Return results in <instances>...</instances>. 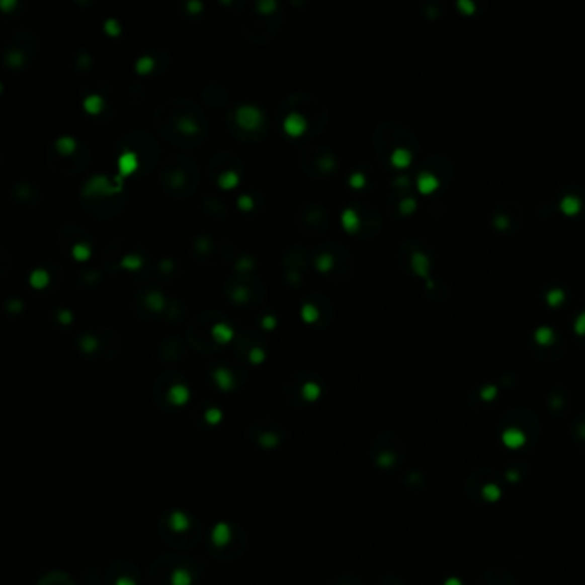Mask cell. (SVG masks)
I'll return each mask as SVG.
<instances>
[{
	"mask_svg": "<svg viewBox=\"0 0 585 585\" xmlns=\"http://www.w3.org/2000/svg\"><path fill=\"white\" fill-rule=\"evenodd\" d=\"M235 122L244 131L254 132L261 125H265V119H263V114L259 108L253 105H240L235 110Z\"/></svg>",
	"mask_w": 585,
	"mask_h": 585,
	"instance_id": "cell-1",
	"label": "cell"
},
{
	"mask_svg": "<svg viewBox=\"0 0 585 585\" xmlns=\"http://www.w3.org/2000/svg\"><path fill=\"white\" fill-rule=\"evenodd\" d=\"M211 376H213V381L216 383V386H218L221 391H230L232 388L235 386L233 374L227 369V367H216Z\"/></svg>",
	"mask_w": 585,
	"mask_h": 585,
	"instance_id": "cell-2",
	"label": "cell"
},
{
	"mask_svg": "<svg viewBox=\"0 0 585 585\" xmlns=\"http://www.w3.org/2000/svg\"><path fill=\"white\" fill-rule=\"evenodd\" d=\"M166 398H169L170 403L177 405V407H182V405H186L187 402H189L191 391L186 384H174V386L169 390V393H166Z\"/></svg>",
	"mask_w": 585,
	"mask_h": 585,
	"instance_id": "cell-3",
	"label": "cell"
},
{
	"mask_svg": "<svg viewBox=\"0 0 585 585\" xmlns=\"http://www.w3.org/2000/svg\"><path fill=\"white\" fill-rule=\"evenodd\" d=\"M232 539V529L228 524L225 522H220L216 524L211 530V541L215 542L216 546H227Z\"/></svg>",
	"mask_w": 585,
	"mask_h": 585,
	"instance_id": "cell-4",
	"label": "cell"
},
{
	"mask_svg": "<svg viewBox=\"0 0 585 585\" xmlns=\"http://www.w3.org/2000/svg\"><path fill=\"white\" fill-rule=\"evenodd\" d=\"M169 525L175 532H186L191 527V518L187 513L181 512V510H175L169 517Z\"/></svg>",
	"mask_w": 585,
	"mask_h": 585,
	"instance_id": "cell-5",
	"label": "cell"
},
{
	"mask_svg": "<svg viewBox=\"0 0 585 585\" xmlns=\"http://www.w3.org/2000/svg\"><path fill=\"white\" fill-rule=\"evenodd\" d=\"M438 186H440V181L429 172L421 174L419 181H417V187H419V191L422 192V194H431V192L438 189Z\"/></svg>",
	"mask_w": 585,
	"mask_h": 585,
	"instance_id": "cell-6",
	"label": "cell"
},
{
	"mask_svg": "<svg viewBox=\"0 0 585 585\" xmlns=\"http://www.w3.org/2000/svg\"><path fill=\"white\" fill-rule=\"evenodd\" d=\"M144 304H146V307L151 309L153 312H160L161 309H165V307H166L165 297L160 294V292H156V290L149 292V294L146 295V297H144Z\"/></svg>",
	"mask_w": 585,
	"mask_h": 585,
	"instance_id": "cell-7",
	"label": "cell"
},
{
	"mask_svg": "<svg viewBox=\"0 0 585 585\" xmlns=\"http://www.w3.org/2000/svg\"><path fill=\"white\" fill-rule=\"evenodd\" d=\"M300 395H302V398L306 400V402H316V400L321 396V386L314 381H307L302 386Z\"/></svg>",
	"mask_w": 585,
	"mask_h": 585,
	"instance_id": "cell-8",
	"label": "cell"
},
{
	"mask_svg": "<svg viewBox=\"0 0 585 585\" xmlns=\"http://www.w3.org/2000/svg\"><path fill=\"white\" fill-rule=\"evenodd\" d=\"M170 583L172 585H192V575L186 568H177L170 576Z\"/></svg>",
	"mask_w": 585,
	"mask_h": 585,
	"instance_id": "cell-9",
	"label": "cell"
},
{
	"mask_svg": "<svg viewBox=\"0 0 585 585\" xmlns=\"http://www.w3.org/2000/svg\"><path fill=\"white\" fill-rule=\"evenodd\" d=\"M559 208H561V211L565 213V215L571 216V215H575V213L580 211V201L575 198V196H566V198H563Z\"/></svg>",
	"mask_w": 585,
	"mask_h": 585,
	"instance_id": "cell-10",
	"label": "cell"
},
{
	"mask_svg": "<svg viewBox=\"0 0 585 585\" xmlns=\"http://www.w3.org/2000/svg\"><path fill=\"white\" fill-rule=\"evenodd\" d=\"M410 160H412V156H410V153H408L407 149L398 148V149H395V151L391 153V163H393L395 166H398V169H403V166H407L408 163H410Z\"/></svg>",
	"mask_w": 585,
	"mask_h": 585,
	"instance_id": "cell-11",
	"label": "cell"
},
{
	"mask_svg": "<svg viewBox=\"0 0 585 585\" xmlns=\"http://www.w3.org/2000/svg\"><path fill=\"white\" fill-rule=\"evenodd\" d=\"M213 337H215L216 342H220V344H227V342L233 337V331L230 329V326L220 323V324H216V326L213 328Z\"/></svg>",
	"mask_w": 585,
	"mask_h": 585,
	"instance_id": "cell-12",
	"label": "cell"
},
{
	"mask_svg": "<svg viewBox=\"0 0 585 585\" xmlns=\"http://www.w3.org/2000/svg\"><path fill=\"white\" fill-rule=\"evenodd\" d=\"M314 265L321 273H328V271L333 268V256L329 253H321L319 256L314 259Z\"/></svg>",
	"mask_w": 585,
	"mask_h": 585,
	"instance_id": "cell-13",
	"label": "cell"
},
{
	"mask_svg": "<svg viewBox=\"0 0 585 585\" xmlns=\"http://www.w3.org/2000/svg\"><path fill=\"white\" fill-rule=\"evenodd\" d=\"M342 223L349 232H354L355 228L359 227V216L355 215L352 210H347L344 215H342Z\"/></svg>",
	"mask_w": 585,
	"mask_h": 585,
	"instance_id": "cell-14",
	"label": "cell"
},
{
	"mask_svg": "<svg viewBox=\"0 0 585 585\" xmlns=\"http://www.w3.org/2000/svg\"><path fill=\"white\" fill-rule=\"evenodd\" d=\"M412 266H413V270H415V273H419V275H422V277H426V273H428V268H429V261L424 256H422V254H413Z\"/></svg>",
	"mask_w": 585,
	"mask_h": 585,
	"instance_id": "cell-15",
	"label": "cell"
},
{
	"mask_svg": "<svg viewBox=\"0 0 585 585\" xmlns=\"http://www.w3.org/2000/svg\"><path fill=\"white\" fill-rule=\"evenodd\" d=\"M547 304H549V306H553V307H556V306H559V304L563 302V300H565V292L561 290V288H553V290L551 292H547Z\"/></svg>",
	"mask_w": 585,
	"mask_h": 585,
	"instance_id": "cell-16",
	"label": "cell"
},
{
	"mask_svg": "<svg viewBox=\"0 0 585 585\" xmlns=\"http://www.w3.org/2000/svg\"><path fill=\"white\" fill-rule=\"evenodd\" d=\"M204 419H206V422L210 426H216L223 419V413H221L220 408H210V410H206V413H204Z\"/></svg>",
	"mask_w": 585,
	"mask_h": 585,
	"instance_id": "cell-17",
	"label": "cell"
},
{
	"mask_svg": "<svg viewBox=\"0 0 585 585\" xmlns=\"http://www.w3.org/2000/svg\"><path fill=\"white\" fill-rule=\"evenodd\" d=\"M235 268L242 271V273H249V271L254 268V259L250 256H242L239 261L235 263Z\"/></svg>",
	"mask_w": 585,
	"mask_h": 585,
	"instance_id": "cell-18",
	"label": "cell"
},
{
	"mask_svg": "<svg viewBox=\"0 0 585 585\" xmlns=\"http://www.w3.org/2000/svg\"><path fill=\"white\" fill-rule=\"evenodd\" d=\"M536 340L542 345L549 344V342L553 340V331H551V328H539L536 331Z\"/></svg>",
	"mask_w": 585,
	"mask_h": 585,
	"instance_id": "cell-19",
	"label": "cell"
},
{
	"mask_svg": "<svg viewBox=\"0 0 585 585\" xmlns=\"http://www.w3.org/2000/svg\"><path fill=\"white\" fill-rule=\"evenodd\" d=\"M261 445L265 448H277L278 446V436H275L273 433H266L261 436Z\"/></svg>",
	"mask_w": 585,
	"mask_h": 585,
	"instance_id": "cell-20",
	"label": "cell"
},
{
	"mask_svg": "<svg viewBox=\"0 0 585 585\" xmlns=\"http://www.w3.org/2000/svg\"><path fill=\"white\" fill-rule=\"evenodd\" d=\"M237 206H239L242 211H250V210H253V208H254L253 198H250V196H247V194L240 196V198H239V201H237Z\"/></svg>",
	"mask_w": 585,
	"mask_h": 585,
	"instance_id": "cell-21",
	"label": "cell"
},
{
	"mask_svg": "<svg viewBox=\"0 0 585 585\" xmlns=\"http://www.w3.org/2000/svg\"><path fill=\"white\" fill-rule=\"evenodd\" d=\"M105 31H107L110 36L120 35V26H119V23H117L115 19H107V21H105Z\"/></svg>",
	"mask_w": 585,
	"mask_h": 585,
	"instance_id": "cell-22",
	"label": "cell"
},
{
	"mask_svg": "<svg viewBox=\"0 0 585 585\" xmlns=\"http://www.w3.org/2000/svg\"><path fill=\"white\" fill-rule=\"evenodd\" d=\"M249 361L253 362V364H261L263 361H265V350L261 349H253L249 352Z\"/></svg>",
	"mask_w": 585,
	"mask_h": 585,
	"instance_id": "cell-23",
	"label": "cell"
},
{
	"mask_svg": "<svg viewBox=\"0 0 585 585\" xmlns=\"http://www.w3.org/2000/svg\"><path fill=\"white\" fill-rule=\"evenodd\" d=\"M366 184V177L362 174H354L350 175V186L355 187V189H361L362 186Z\"/></svg>",
	"mask_w": 585,
	"mask_h": 585,
	"instance_id": "cell-24",
	"label": "cell"
},
{
	"mask_svg": "<svg viewBox=\"0 0 585 585\" xmlns=\"http://www.w3.org/2000/svg\"><path fill=\"white\" fill-rule=\"evenodd\" d=\"M575 329H576V333H580V335L585 333V312L578 316V319H576V323H575Z\"/></svg>",
	"mask_w": 585,
	"mask_h": 585,
	"instance_id": "cell-25",
	"label": "cell"
},
{
	"mask_svg": "<svg viewBox=\"0 0 585 585\" xmlns=\"http://www.w3.org/2000/svg\"><path fill=\"white\" fill-rule=\"evenodd\" d=\"M400 210H402V213L413 211V210H415V201H413V199H407V201L402 203V208H400Z\"/></svg>",
	"mask_w": 585,
	"mask_h": 585,
	"instance_id": "cell-26",
	"label": "cell"
},
{
	"mask_svg": "<svg viewBox=\"0 0 585 585\" xmlns=\"http://www.w3.org/2000/svg\"><path fill=\"white\" fill-rule=\"evenodd\" d=\"M261 324H263V328H266V329H273L275 326H277V319H275L273 316H268L261 321Z\"/></svg>",
	"mask_w": 585,
	"mask_h": 585,
	"instance_id": "cell-27",
	"label": "cell"
},
{
	"mask_svg": "<svg viewBox=\"0 0 585 585\" xmlns=\"http://www.w3.org/2000/svg\"><path fill=\"white\" fill-rule=\"evenodd\" d=\"M115 585H136V582L132 578H129V576H120Z\"/></svg>",
	"mask_w": 585,
	"mask_h": 585,
	"instance_id": "cell-28",
	"label": "cell"
}]
</instances>
